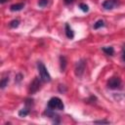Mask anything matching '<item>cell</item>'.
<instances>
[{
  "label": "cell",
  "mask_w": 125,
  "mask_h": 125,
  "mask_svg": "<svg viewBox=\"0 0 125 125\" xmlns=\"http://www.w3.org/2000/svg\"><path fill=\"white\" fill-rule=\"evenodd\" d=\"M79 7H80V9H81L83 12H88V11H89V7H88L86 4H83V3H81V4L79 5Z\"/></svg>",
  "instance_id": "cell-16"
},
{
  "label": "cell",
  "mask_w": 125,
  "mask_h": 125,
  "mask_svg": "<svg viewBox=\"0 0 125 125\" xmlns=\"http://www.w3.org/2000/svg\"><path fill=\"white\" fill-rule=\"evenodd\" d=\"M19 24H20V21H18V20H14V21H12L10 22V26H11L12 28L18 27Z\"/></svg>",
  "instance_id": "cell-14"
},
{
  "label": "cell",
  "mask_w": 125,
  "mask_h": 125,
  "mask_svg": "<svg viewBox=\"0 0 125 125\" xmlns=\"http://www.w3.org/2000/svg\"><path fill=\"white\" fill-rule=\"evenodd\" d=\"M115 4H116L115 0H106V1H104V2L103 3V6H104V8L106 9V10H111V9L114 8Z\"/></svg>",
  "instance_id": "cell-6"
},
{
  "label": "cell",
  "mask_w": 125,
  "mask_h": 125,
  "mask_svg": "<svg viewBox=\"0 0 125 125\" xmlns=\"http://www.w3.org/2000/svg\"><path fill=\"white\" fill-rule=\"evenodd\" d=\"M95 123H105V124H108L109 122L108 121H106V120H97V121H95Z\"/></svg>",
  "instance_id": "cell-17"
},
{
  "label": "cell",
  "mask_w": 125,
  "mask_h": 125,
  "mask_svg": "<svg viewBox=\"0 0 125 125\" xmlns=\"http://www.w3.org/2000/svg\"><path fill=\"white\" fill-rule=\"evenodd\" d=\"M103 51L106 54V55H108V56H112L113 55V53H114V49L112 48V47H103Z\"/></svg>",
  "instance_id": "cell-9"
},
{
  "label": "cell",
  "mask_w": 125,
  "mask_h": 125,
  "mask_svg": "<svg viewBox=\"0 0 125 125\" xmlns=\"http://www.w3.org/2000/svg\"><path fill=\"white\" fill-rule=\"evenodd\" d=\"M48 3H49L48 0H39V1H38V5H39L40 7H46V6L48 5Z\"/></svg>",
  "instance_id": "cell-15"
},
{
  "label": "cell",
  "mask_w": 125,
  "mask_h": 125,
  "mask_svg": "<svg viewBox=\"0 0 125 125\" xmlns=\"http://www.w3.org/2000/svg\"><path fill=\"white\" fill-rule=\"evenodd\" d=\"M104 25V21H102V20H99L95 24H94V28L95 29H98V28H100V27H103Z\"/></svg>",
  "instance_id": "cell-12"
},
{
  "label": "cell",
  "mask_w": 125,
  "mask_h": 125,
  "mask_svg": "<svg viewBox=\"0 0 125 125\" xmlns=\"http://www.w3.org/2000/svg\"><path fill=\"white\" fill-rule=\"evenodd\" d=\"M41 78L39 79L38 77H35L33 79V81L30 83V87H29V93L30 94H34L36 93L39 89H40V86H41Z\"/></svg>",
  "instance_id": "cell-3"
},
{
  "label": "cell",
  "mask_w": 125,
  "mask_h": 125,
  "mask_svg": "<svg viewBox=\"0 0 125 125\" xmlns=\"http://www.w3.org/2000/svg\"><path fill=\"white\" fill-rule=\"evenodd\" d=\"M28 113H29V109H28L27 107H24V108H22V109H21V110L19 111V116L24 117V116H26Z\"/></svg>",
  "instance_id": "cell-11"
},
{
  "label": "cell",
  "mask_w": 125,
  "mask_h": 125,
  "mask_svg": "<svg viewBox=\"0 0 125 125\" xmlns=\"http://www.w3.org/2000/svg\"><path fill=\"white\" fill-rule=\"evenodd\" d=\"M60 61H61V70L63 71L65 69V66H66V60L63 56H61Z\"/></svg>",
  "instance_id": "cell-10"
},
{
  "label": "cell",
  "mask_w": 125,
  "mask_h": 125,
  "mask_svg": "<svg viewBox=\"0 0 125 125\" xmlns=\"http://www.w3.org/2000/svg\"><path fill=\"white\" fill-rule=\"evenodd\" d=\"M65 34H66L67 38H69V39H72L74 37V33H73L72 29L70 28V26L67 23L65 24Z\"/></svg>",
  "instance_id": "cell-8"
},
{
  "label": "cell",
  "mask_w": 125,
  "mask_h": 125,
  "mask_svg": "<svg viewBox=\"0 0 125 125\" xmlns=\"http://www.w3.org/2000/svg\"><path fill=\"white\" fill-rule=\"evenodd\" d=\"M8 82H9V78H8V77L3 78V79L1 80V83H0L1 88H2V89H3V88H5V87L7 86V84H8Z\"/></svg>",
  "instance_id": "cell-13"
},
{
  "label": "cell",
  "mask_w": 125,
  "mask_h": 125,
  "mask_svg": "<svg viewBox=\"0 0 125 125\" xmlns=\"http://www.w3.org/2000/svg\"><path fill=\"white\" fill-rule=\"evenodd\" d=\"M63 1H64L65 4H70V3H72L74 0H63Z\"/></svg>",
  "instance_id": "cell-18"
},
{
  "label": "cell",
  "mask_w": 125,
  "mask_h": 125,
  "mask_svg": "<svg viewBox=\"0 0 125 125\" xmlns=\"http://www.w3.org/2000/svg\"><path fill=\"white\" fill-rule=\"evenodd\" d=\"M120 84H121V80L118 77H111L107 81V87L109 89H116L120 86Z\"/></svg>",
  "instance_id": "cell-4"
},
{
  "label": "cell",
  "mask_w": 125,
  "mask_h": 125,
  "mask_svg": "<svg viewBox=\"0 0 125 125\" xmlns=\"http://www.w3.org/2000/svg\"><path fill=\"white\" fill-rule=\"evenodd\" d=\"M85 62L84 61H79L77 63H76V66H75V74L77 76H81L84 72V69H85Z\"/></svg>",
  "instance_id": "cell-5"
},
{
  "label": "cell",
  "mask_w": 125,
  "mask_h": 125,
  "mask_svg": "<svg viewBox=\"0 0 125 125\" xmlns=\"http://www.w3.org/2000/svg\"><path fill=\"white\" fill-rule=\"evenodd\" d=\"M6 1H7V0H0V2H1V3H2V4H3V3H5V2H6Z\"/></svg>",
  "instance_id": "cell-20"
},
{
  "label": "cell",
  "mask_w": 125,
  "mask_h": 125,
  "mask_svg": "<svg viewBox=\"0 0 125 125\" xmlns=\"http://www.w3.org/2000/svg\"><path fill=\"white\" fill-rule=\"evenodd\" d=\"M23 7H24V4H23V3H17V4L12 5V6L10 7V9H11V11L15 12V11H21Z\"/></svg>",
  "instance_id": "cell-7"
},
{
  "label": "cell",
  "mask_w": 125,
  "mask_h": 125,
  "mask_svg": "<svg viewBox=\"0 0 125 125\" xmlns=\"http://www.w3.org/2000/svg\"><path fill=\"white\" fill-rule=\"evenodd\" d=\"M64 107L62 100L58 97H53L48 102V108L50 110H62Z\"/></svg>",
  "instance_id": "cell-1"
},
{
  "label": "cell",
  "mask_w": 125,
  "mask_h": 125,
  "mask_svg": "<svg viewBox=\"0 0 125 125\" xmlns=\"http://www.w3.org/2000/svg\"><path fill=\"white\" fill-rule=\"evenodd\" d=\"M123 60L125 61V48H124V52H123Z\"/></svg>",
  "instance_id": "cell-19"
},
{
  "label": "cell",
  "mask_w": 125,
  "mask_h": 125,
  "mask_svg": "<svg viewBox=\"0 0 125 125\" xmlns=\"http://www.w3.org/2000/svg\"><path fill=\"white\" fill-rule=\"evenodd\" d=\"M38 71H39L40 78H41V80L43 82H49V81H51V75L49 74L47 68L45 67V65L42 62H39L38 63Z\"/></svg>",
  "instance_id": "cell-2"
}]
</instances>
